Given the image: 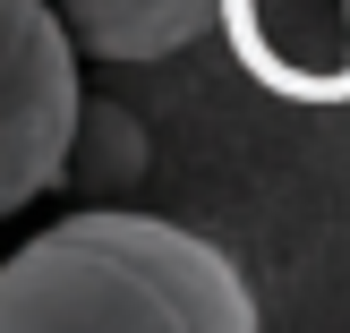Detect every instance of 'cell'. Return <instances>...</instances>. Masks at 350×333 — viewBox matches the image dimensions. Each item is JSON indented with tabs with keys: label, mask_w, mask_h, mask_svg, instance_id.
I'll return each mask as SVG.
<instances>
[{
	"label": "cell",
	"mask_w": 350,
	"mask_h": 333,
	"mask_svg": "<svg viewBox=\"0 0 350 333\" xmlns=\"http://www.w3.org/2000/svg\"><path fill=\"white\" fill-rule=\"evenodd\" d=\"M0 333H256V299L214 239L94 205L0 256Z\"/></svg>",
	"instance_id": "cell-1"
},
{
	"label": "cell",
	"mask_w": 350,
	"mask_h": 333,
	"mask_svg": "<svg viewBox=\"0 0 350 333\" xmlns=\"http://www.w3.org/2000/svg\"><path fill=\"white\" fill-rule=\"evenodd\" d=\"M85 51L43 0H0V222L68 180V146L85 120Z\"/></svg>",
	"instance_id": "cell-2"
},
{
	"label": "cell",
	"mask_w": 350,
	"mask_h": 333,
	"mask_svg": "<svg viewBox=\"0 0 350 333\" xmlns=\"http://www.w3.org/2000/svg\"><path fill=\"white\" fill-rule=\"evenodd\" d=\"M68 26L77 51H103V60H171V51L205 43L222 17V0H43Z\"/></svg>",
	"instance_id": "cell-3"
},
{
	"label": "cell",
	"mask_w": 350,
	"mask_h": 333,
	"mask_svg": "<svg viewBox=\"0 0 350 333\" xmlns=\"http://www.w3.org/2000/svg\"><path fill=\"white\" fill-rule=\"evenodd\" d=\"M342 26H350V0H342Z\"/></svg>",
	"instance_id": "cell-4"
}]
</instances>
